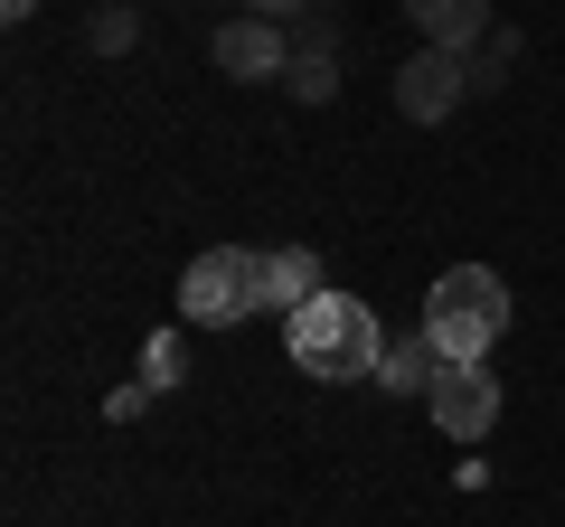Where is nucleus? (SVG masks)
I'll list each match as a JSON object with an SVG mask.
<instances>
[{"label":"nucleus","mask_w":565,"mask_h":527,"mask_svg":"<svg viewBox=\"0 0 565 527\" xmlns=\"http://www.w3.org/2000/svg\"><path fill=\"white\" fill-rule=\"evenodd\" d=\"M245 10H255V20H302L311 0H245Z\"/></svg>","instance_id":"nucleus-14"},{"label":"nucleus","mask_w":565,"mask_h":527,"mask_svg":"<svg viewBox=\"0 0 565 527\" xmlns=\"http://www.w3.org/2000/svg\"><path fill=\"white\" fill-rule=\"evenodd\" d=\"M282 95H292V104H330V95H340V57H330V47H292Z\"/></svg>","instance_id":"nucleus-9"},{"label":"nucleus","mask_w":565,"mask_h":527,"mask_svg":"<svg viewBox=\"0 0 565 527\" xmlns=\"http://www.w3.org/2000/svg\"><path fill=\"white\" fill-rule=\"evenodd\" d=\"M424 406H434V424H444L452 443H481V433L500 424V377H490V367H444V377L424 386Z\"/></svg>","instance_id":"nucleus-5"},{"label":"nucleus","mask_w":565,"mask_h":527,"mask_svg":"<svg viewBox=\"0 0 565 527\" xmlns=\"http://www.w3.org/2000/svg\"><path fill=\"white\" fill-rule=\"evenodd\" d=\"M0 20H39V0H0Z\"/></svg>","instance_id":"nucleus-15"},{"label":"nucleus","mask_w":565,"mask_h":527,"mask_svg":"<svg viewBox=\"0 0 565 527\" xmlns=\"http://www.w3.org/2000/svg\"><path fill=\"white\" fill-rule=\"evenodd\" d=\"M311 292H330V283H321V255H311V245H264V302L292 321Z\"/></svg>","instance_id":"nucleus-8"},{"label":"nucleus","mask_w":565,"mask_h":527,"mask_svg":"<svg viewBox=\"0 0 565 527\" xmlns=\"http://www.w3.org/2000/svg\"><path fill=\"white\" fill-rule=\"evenodd\" d=\"M377 377L396 386V396H424V386L444 377V358H434V340L415 330V340H396V348H386V367H377Z\"/></svg>","instance_id":"nucleus-10"},{"label":"nucleus","mask_w":565,"mask_h":527,"mask_svg":"<svg viewBox=\"0 0 565 527\" xmlns=\"http://www.w3.org/2000/svg\"><path fill=\"white\" fill-rule=\"evenodd\" d=\"M180 377V330H161V340H151V386H170Z\"/></svg>","instance_id":"nucleus-13"},{"label":"nucleus","mask_w":565,"mask_h":527,"mask_svg":"<svg viewBox=\"0 0 565 527\" xmlns=\"http://www.w3.org/2000/svg\"><path fill=\"white\" fill-rule=\"evenodd\" d=\"M509 66H519V29H490V39L471 47V95H500Z\"/></svg>","instance_id":"nucleus-11"},{"label":"nucleus","mask_w":565,"mask_h":527,"mask_svg":"<svg viewBox=\"0 0 565 527\" xmlns=\"http://www.w3.org/2000/svg\"><path fill=\"white\" fill-rule=\"evenodd\" d=\"M282 348H292V367L321 377V386H359V377L386 367V330H377V311H367L359 292H311V302L282 321Z\"/></svg>","instance_id":"nucleus-1"},{"label":"nucleus","mask_w":565,"mask_h":527,"mask_svg":"<svg viewBox=\"0 0 565 527\" xmlns=\"http://www.w3.org/2000/svg\"><path fill=\"white\" fill-rule=\"evenodd\" d=\"M85 39H95L104 57H122V47L141 39V10H132V0H104V10H95V29H85Z\"/></svg>","instance_id":"nucleus-12"},{"label":"nucleus","mask_w":565,"mask_h":527,"mask_svg":"<svg viewBox=\"0 0 565 527\" xmlns=\"http://www.w3.org/2000/svg\"><path fill=\"white\" fill-rule=\"evenodd\" d=\"M405 20L424 29V47H452V57H471V47L490 39V0H405Z\"/></svg>","instance_id":"nucleus-7"},{"label":"nucleus","mask_w":565,"mask_h":527,"mask_svg":"<svg viewBox=\"0 0 565 527\" xmlns=\"http://www.w3.org/2000/svg\"><path fill=\"white\" fill-rule=\"evenodd\" d=\"M255 311H274L264 302V255L255 245H207V255L180 273V321L236 330V321H255Z\"/></svg>","instance_id":"nucleus-3"},{"label":"nucleus","mask_w":565,"mask_h":527,"mask_svg":"<svg viewBox=\"0 0 565 527\" xmlns=\"http://www.w3.org/2000/svg\"><path fill=\"white\" fill-rule=\"evenodd\" d=\"M207 47H217V66H226V76H245V85L292 66V47H282V20H255V10H236V20H226Z\"/></svg>","instance_id":"nucleus-6"},{"label":"nucleus","mask_w":565,"mask_h":527,"mask_svg":"<svg viewBox=\"0 0 565 527\" xmlns=\"http://www.w3.org/2000/svg\"><path fill=\"white\" fill-rule=\"evenodd\" d=\"M424 340H434V358L444 367H490V348L509 340V283L490 273V264H452L444 283L424 292Z\"/></svg>","instance_id":"nucleus-2"},{"label":"nucleus","mask_w":565,"mask_h":527,"mask_svg":"<svg viewBox=\"0 0 565 527\" xmlns=\"http://www.w3.org/2000/svg\"><path fill=\"white\" fill-rule=\"evenodd\" d=\"M462 95H471V57H452V47H424V57L396 66V114L405 122H444Z\"/></svg>","instance_id":"nucleus-4"}]
</instances>
